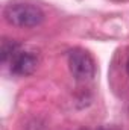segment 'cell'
<instances>
[{
  "mask_svg": "<svg viewBox=\"0 0 129 130\" xmlns=\"http://www.w3.org/2000/svg\"><path fill=\"white\" fill-rule=\"evenodd\" d=\"M100 130H105V129H100Z\"/></svg>",
  "mask_w": 129,
  "mask_h": 130,
  "instance_id": "52a82bcc",
  "label": "cell"
},
{
  "mask_svg": "<svg viewBox=\"0 0 129 130\" xmlns=\"http://www.w3.org/2000/svg\"><path fill=\"white\" fill-rule=\"evenodd\" d=\"M11 73L15 76H31L38 67V58L31 52H17L9 62Z\"/></svg>",
  "mask_w": 129,
  "mask_h": 130,
  "instance_id": "3957f363",
  "label": "cell"
},
{
  "mask_svg": "<svg viewBox=\"0 0 129 130\" xmlns=\"http://www.w3.org/2000/svg\"><path fill=\"white\" fill-rule=\"evenodd\" d=\"M17 52H20V44L15 42L14 39H5L2 42V61L3 62H11V59L17 55Z\"/></svg>",
  "mask_w": 129,
  "mask_h": 130,
  "instance_id": "277c9868",
  "label": "cell"
},
{
  "mask_svg": "<svg viewBox=\"0 0 129 130\" xmlns=\"http://www.w3.org/2000/svg\"><path fill=\"white\" fill-rule=\"evenodd\" d=\"M67 62H68V70L76 82L85 83L94 79L96 62L87 50L79 48V47L70 50L67 55Z\"/></svg>",
  "mask_w": 129,
  "mask_h": 130,
  "instance_id": "7a4b0ae2",
  "label": "cell"
},
{
  "mask_svg": "<svg viewBox=\"0 0 129 130\" xmlns=\"http://www.w3.org/2000/svg\"><path fill=\"white\" fill-rule=\"evenodd\" d=\"M81 130H88V129H81Z\"/></svg>",
  "mask_w": 129,
  "mask_h": 130,
  "instance_id": "8992f818",
  "label": "cell"
},
{
  "mask_svg": "<svg viewBox=\"0 0 129 130\" xmlns=\"http://www.w3.org/2000/svg\"><path fill=\"white\" fill-rule=\"evenodd\" d=\"M126 71H128V74H129V59H128V62H126Z\"/></svg>",
  "mask_w": 129,
  "mask_h": 130,
  "instance_id": "5b68a950",
  "label": "cell"
},
{
  "mask_svg": "<svg viewBox=\"0 0 129 130\" xmlns=\"http://www.w3.org/2000/svg\"><path fill=\"white\" fill-rule=\"evenodd\" d=\"M3 17L9 24L21 29L36 27L44 21V12L32 3H11L3 9Z\"/></svg>",
  "mask_w": 129,
  "mask_h": 130,
  "instance_id": "6da1fadb",
  "label": "cell"
}]
</instances>
